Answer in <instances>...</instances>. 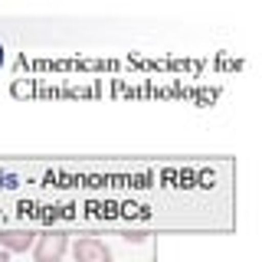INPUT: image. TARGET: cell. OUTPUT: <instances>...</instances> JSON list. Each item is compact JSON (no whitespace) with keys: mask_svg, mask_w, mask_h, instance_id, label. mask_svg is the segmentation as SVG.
Listing matches in <instances>:
<instances>
[{"mask_svg":"<svg viewBox=\"0 0 262 262\" xmlns=\"http://www.w3.org/2000/svg\"><path fill=\"white\" fill-rule=\"evenodd\" d=\"M66 249H69V236L62 229H46L33 243V259L36 262H59L66 256Z\"/></svg>","mask_w":262,"mask_h":262,"instance_id":"cell-1","label":"cell"},{"mask_svg":"<svg viewBox=\"0 0 262 262\" xmlns=\"http://www.w3.org/2000/svg\"><path fill=\"white\" fill-rule=\"evenodd\" d=\"M72 259L76 262H112V249L95 236H82V239L72 246Z\"/></svg>","mask_w":262,"mask_h":262,"instance_id":"cell-2","label":"cell"},{"mask_svg":"<svg viewBox=\"0 0 262 262\" xmlns=\"http://www.w3.org/2000/svg\"><path fill=\"white\" fill-rule=\"evenodd\" d=\"M33 243H36V233H30V229H4L0 233V246L7 252H27L33 249Z\"/></svg>","mask_w":262,"mask_h":262,"instance_id":"cell-3","label":"cell"},{"mask_svg":"<svg viewBox=\"0 0 262 262\" xmlns=\"http://www.w3.org/2000/svg\"><path fill=\"white\" fill-rule=\"evenodd\" d=\"M125 239L128 243H144V233H138V229H135V233H125Z\"/></svg>","mask_w":262,"mask_h":262,"instance_id":"cell-4","label":"cell"},{"mask_svg":"<svg viewBox=\"0 0 262 262\" xmlns=\"http://www.w3.org/2000/svg\"><path fill=\"white\" fill-rule=\"evenodd\" d=\"M0 66H4V46H0Z\"/></svg>","mask_w":262,"mask_h":262,"instance_id":"cell-5","label":"cell"},{"mask_svg":"<svg viewBox=\"0 0 262 262\" xmlns=\"http://www.w3.org/2000/svg\"><path fill=\"white\" fill-rule=\"evenodd\" d=\"M0 262H7V256H0Z\"/></svg>","mask_w":262,"mask_h":262,"instance_id":"cell-6","label":"cell"}]
</instances>
